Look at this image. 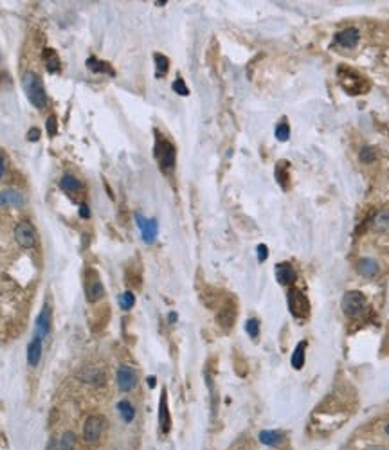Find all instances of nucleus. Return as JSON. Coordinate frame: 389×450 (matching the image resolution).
Here are the masks:
<instances>
[{"label": "nucleus", "mask_w": 389, "mask_h": 450, "mask_svg": "<svg viewBox=\"0 0 389 450\" xmlns=\"http://www.w3.org/2000/svg\"><path fill=\"white\" fill-rule=\"evenodd\" d=\"M22 85L27 99L33 103V106H36V108H45L47 106V92H45L44 83H42L38 74L26 72L22 76Z\"/></svg>", "instance_id": "f257e3e1"}, {"label": "nucleus", "mask_w": 389, "mask_h": 450, "mask_svg": "<svg viewBox=\"0 0 389 450\" xmlns=\"http://www.w3.org/2000/svg\"><path fill=\"white\" fill-rule=\"evenodd\" d=\"M155 133H157V137H155V148H153L155 159H157L162 171H171V169L175 168V161H177L175 146H173L168 139H164L159 132Z\"/></svg>", "instance_id": "f03ea898"}, {"label": "nucleus", "mask_w": 389, "mask_h": 450, "mask_svg": "<svg viewBox=\"0 0 389 450\" xmlns=\"http://www.w3.org/2000/svg\"><path fill=\"white\" fill-rule=\"evenodd\" d=\"M342 311H344L348 317H359L364 310H366V297H364L362 292L359 290H349L342 296L341 301Z\"/></svg>", "instance_id": "7ed1b4c3"}, {"label": "nucleus", "mask_w": 389, "mask_h": 450, "mask_svg": "<svg viewBox=\"0 0 389 450\" xmlns=\"http://www.w3.org/2000/svg\"><path fill=\"white\" fill-rule=\"evenodd\" d=\"M286 301H288V310H290V314L294 315L296 319H306V317H308V314H310V303H308V299H306V296L301 292V290L290 288Z\"/></svg>", "instance_id": "20e7f679"}, {"label": "nucleus", "mask_w": 389, "mask_h": 450, "mask_svg": "<svg viewBox=\"0 0 389 450\" xmlns=\"http://www.w3.org/2000/svg\"><path fill=\"white\" fill-rule=\"evenodd\" d=\"M105 432V418L103 416H88L83 425V439L90 445L98 443Z\"/></svg>", "instance_id": "39448f33"}, {"label": "nucleus", "mask_w": 389, "mask_h": 450, "mask_svg": "<svg viewBox=\"0 0 389 450\" xmlns=\"http://www.w3.org/2000/svg\"><path fill=\"white\" fill-rule=\"evenodd\" d=\"M105 296V286L101 279L94 274L92 270H87V278H85V297L88 303H98L103 299Z\"/></svg>", "instance_id": "423d86ee"}, {"label": "nucleus", "mask_w": 389, "mask_h": 450, "mask_svg": "<svg viewBox=\"0 0 389 450\" xmlns=\"http://www.w3.org/2000/svg\"><path fill=\"white\" fill-rule=\"evenodd\" d=\"M15 240L22 249H33L36 245V232L29 222H20L15 227Z\"/></svg>", "instance_id": "0eeeda50"}, {"label": "nucleus", "mask_w": 389, "mask_h": 450, "mask_svg": "<svg viewBox=\"0 0 389 450\" xmlns=\"http://www.w3.org/2000/svg\"><path fill=\"white\" fill-rule=\"evenodd\" d=\"M118 387L121 389L123 393H130L132 389L137 387V382H139V377H137V371L130 366H121L118 369Z\"/></svg>", "instance_id": "6e6552de"}, {"label": "nucleus", "mask_w": 389, "mask_h": 450, "mask_svg": "<svg viewBox=\"0 0 389 450\" xmlns=\"http://www.w3.org/2000/svg\"><path fill=\"white\" fill-rule=\"evenodd\" d=\"M51 328H52L51 306H49V304H44L40 315L36 317V324H34V337H38V339H42V341H44L45 337L51 333Z\"/></svg>", "instance_id": "1a4fd4ad"}, {"label": "nucleus", "mask_w": 389, "mask_h": 450, "mask_svg": "<svg viewBox=\"0 0 389 450\" xmlns=\"http://www.w3.org/2000/svg\"><path fill=\"white\" fill-rule=\"evenodd\" d=\"M135 222L141 229V236H143L144 243H153L157 238V220L155 218H144L141 212H135Z\"/></svg>", "instance_id": "9d476101"}, {"label": "nucleus", "mask_w": 389, "mask_h": 450, "mask_svg": "<svg viewBox=\"0 0 389 450\" xmlns=\"http://www.w3.org/2000/svg\"><path fill=\"white\" fill-rule=\"evenodd\" d=\"M77 380L85 382V384L90 385H103L105 380H107V375L101 367L98 366H87L77 373Z\"/></svg>", "instance_id": "9b49d317"}, {"label": "nucleus", "mask_w": 389, "mask_h": 450, "mask_svg": "<svg viewBox=\"0 0 389 450\" xmlns=\"http://www.w3.org/2000/svg\"><path fill=\"white\" fill-rule=\"evenodd\" d=\"M274 272H276V279H278L279 285L288 286L298 279V272L294 270V267H292L290 263H278L274 268Z\"/></svg>", "instance_id": "f8f14e48"}, {"label": "nucleus", "mask_w": 389, "mask_h": 450, "mask_svg": "<svg viewBox=\"0 0 389 450\" xmlns=\"http://www.w3.org/2000/svg\"><path fill=\"white\" fill-rule=\"evenodd\" d=\"M159 427H161L162 434H168L169 428H171V416H169L168 396H166V391H162L161 402H159Z\"/></svg>", "instance_id": "ddd939ff"}, {"label": "nucleus", "mask_w": 389, "mask_h": 450, "mask_svg": "<svg viewBox=\"0 0 389 450\" xmlns=\"http://www.w3.org/2000/svg\"><path fill=\"white\" fill-rule=\"evenodd\" d=\"M359 38H360L359 31H357L355 27H348V29H344V31H341V33L335 34L334 42L337 45H341V47L352 49V47H355V45L359 44Z\"/></svg>", "instance_id": "4468645a"}, {"label": "nucleus", "mask_w": 389, "mask_h": 450, "mask_svg": "<svg viewBox=\"0 0 389 450\" xmlns=\"http://www.w3.org/2000/svg\"><path fill=\"white\" fill-rule=\"evenodd\" d=\"M24 204V197L16 189L0 191V207H20Z\"/></svg>", "instance_id": "2eb2a0df"}, {"label": "nucleus", "mask_w": 389, "mask_h": 450, "mask_svg": "<svg viewBox=\"0 0 389 450\" xmlns=\"http://www.w3.org/2000/svg\"><path fill=\"white\" fill-rule=\"evenodd\" d=\"M42 360V339L33 337V341L27 346V362L31 367H36Z\"/></svg>", "instance_id": "dca6fc26"}, {"label": "nucleus", "mask_w": 389, "mask_h": 450, "mask_svg": "<svg viewBox=\"0 0 389 450\" xmlns=\"http://www.w3.org/2000/svg\"><path fill=\"white\" fill-rule=\"evenodd\" d=\"M87 69L90 70V72H94V74H107V76H114V74H115V70L112 69L107 62L94 58V56L87 60Z\"/></svg>", "instance_id": "f3484780"}, {"label": "nucleus", "mask_w": 389, "mask_h": 450, "mask_svg": "<svg viewBox=\"0 0 389 450\" xmlns=\"http://www.w3.org/2000/svg\"><path fill=\"white\" fill-rule=\"evenodd\" d=\"M357 270L359 274H362L364 278H373V276L378 274V263L371 258H362L357 265Z\"/></svg>", "instance_id": "a211bd4d"}, {"label": "nucleus", "mask_w": 389, "mask_h": 450, "mask_svg": "<svg viewBox=\"0 0 389 450\" xmlns=\"http://www.w3.org/2000/svg\"><path fill=\"white\" fill-rule=\"evenodd\" d=\"M44 60H45V69L51 74H56L62 70V63H60V58L52 49H45L44 51Z\"/></svg>", "instance_id": "6ab92c4d"}, {"label": "nucleus", "mask_w": 389, "mask_h": 450, "mask_svg": "<svg viewBox=\"0 0 389 450\" xmlns=\"http://www.w3.org/2000/svg\"><path fill=\"white\" fill-rule=\"evenodd\" d=\"M60 187H62L65 193H76V191H80L81 187H83V184H81L74 175L65 173V175L62 177V180H60Z\"/></svg>", "instance_id": "aec40b11"}, {"label": "nucleus", "mask_w": 389, "mask_h": 450, "mask_svg": "<svg viewBox=\"0 0 389 450\" xmlns=\"http://www.w3.org/2000/svg\"><path fill=\"white\" fill-rule=\"evenodd\" d=\"M118 410L119 414H121L123 421H126V423H132L133 418H135V407H133L132 402H128V400H121V402L118 403Z\"/></svg>", "instance_id": "412c9836"}, {"label": "nucleus", "mask_w": 389, "mask_h": 450, "mask_svg": "<svg viewBox=\"0 0 389 450\" xmlns=\"http://www.w3.org/2000/svg\"><path fill=\"white\" fill-rule=\"evenodd\" d=\"M258 438H260V441L263 443V445L274 446V445H278V443L283 439V434L279 431H261Z\"/></svg>", "instance_id": "4be33fe9"}, {"label": "nucleus", "mask_w": 389, "mask_h": 450, "mask_svg": "<svg viewBox=\"0 0 389 450\" xmlns=\"http://www.w3.org/2000/svg\"><path fill=\"white\" fill-rule=\"evenodd\" d=\"M305 348H306V342H299V344L296 346L294 353H292V359H290L294 369H301V367L305 366Z\"/></svg>", "instance_id": "5701e85b"}, {"label": "nucleus", "mask_w": 389, "mask_h": 450, "mask_svg": "<svg viewBox=\"0 0 389 450\" xmlns=\"http://www.w3.org/2000/svg\"><path fill=\"white\" fill-rule=\"evenodd\" d=\"M371 223H373V227L377 229V231H385V229H389V212L387 211L377 212V214L373 216V220H371Z\"/></svg>", "instance_id": "b1692460"}, {"label": "nucleus", "mask_w": 389, "mask_h": 450, "mask_svg": "<svg viewBox=\"0 0 389 450\" xmlns=\"http://www.w3.org/2000/svg\"><path fill=\"white\" fill-rule=\"evenodd\" d=\"M153 60H155V67H157V76L162 77L169 69V60L166 58L164 54H161V52H155Z\"/></svg>", "instance_id": "393cba45"}, {"label": "nucleus", "mask_w": 389, "mask_h": 450, "mask_svg": "<svg viewBox=\"0 0 389 450\" xmlns=\"http://www.w3.org/2000/svg\"><path fill=\"white\" fill-rule=\"evenodd\" d=\"M288 177V164H286V161H279V164L276 166V180L279 182V186L283 187V189H286V182L285 179Z\"/></svg>", "instance_id": "a878e982"}, {"label": "nucleus", "mask_w": 389, "mask_h": 450, "mask_svg": "<svg viewBox=\"0 0 389 450\" xmlns=\"http://www.w3.org/2000/svg\"><path fill=\"white\" fill-rule=\"evenodd\" d=\"M119 306L123 308V310H132L133 304H135V296H133V292H123L121 296H119Z\"/></svg>", "instance_id": "bb28decb"}, {"label": "nucleus", "mask_w": 389, "mask_h": 450, "mask_svg": "<svg viewBox=\"0 0 389 450\" xmlns=\"http://www.w3.org/2000/svg\"><path fill=\"white\" fill-rule=\"evenodd\" d=\"M76 446V436L74 432H65L60 439V450H74Z\"/></svg>", "instance_id": "cd10ccee"}, {"label": "nucleus", "mask_w": 389, "mask_h": 450, "mask_svg": "<svg viewBox=\"0 0 389 450\" xmlns=\"http://www.w3.org/2000/svg\"><path fill=\"white\" fill-rule=\"evenodd\" d=\"M245 331H247V335L252 339V341H256L258 335H260V321H258V319H254V317L249 319V321L245 322Z\"/></svg>", "instance_id": "c85d7f7f"}, {"label": "nucleus", "mask_w": 389, "mask_h": 450, "mask_svg": "<svg viewBox=\"0 0 389 450\" xmlns=\"http://www.w3.org/2000/svg\"><path fill=\"white\" fill-rule=\"evenodd\" d=\"M276 139L281 141V143H285V141L290 139V126L286 125V123H279L278 126H276Z\"/></svg>", "instance_id": "c756f323"}, {"label": "nucleus", "mask_w": 389, "mask_h": 450, "mask_svg": "<svg viewBox=\"0 0 389 450\" xmlns=\"http://www.w3.org/2000/svg\"><path fill=\"white\" fill-rule=\"evenodd\" d=\"M360 161L366 162V164H369V162H373L375 159H377V151L373 150L371 146H364L362 150H360Z\"/></svg>", "instance_id": "7c9ffc66"}, {"label": "nucleus", "mask_w": 389, "mask_h": 450, "mask_svg": "<svg viewBox=\"0 0 389 450\" xmlns=\"http://www.w3.org/2000/svg\"><path fill=\"white\" fill-rule=\"evenodd\" d=\"M171 87H173V90H175L179 95H187V94H189V90H187V87H186V83H184L182 77H177V80L173 81Z\"/></svg>", "instance_id": "2f4dec72"}, {"label": "nucleus", "mask_w": 389, "mask_h": 450, "mask_svg": "<svg viewBox=\"0 0 389 450\" xmlns=\"http://www.w3.org/2000/svg\"><path fill=\"white\" fill-rule=\"evenodd\" d=\"M56 132H58V119H56V115H49L47 118V133L49 135H56Z\"/></svg>", "instance_id": "473e14b6"}, {"label": "nucleus", "mask_w": 389, "mask_h": 450, "mask_svg": "<svg viewBox=\"0 0 389 450\" xmlns=\"http://www.w3.org/2000/svg\"><path fill=\"white\" fill-rule=\"evenodd\" d=\"M256 254H258V261H260V263H263V261L268 258V249H267V245H258Z\"/></svg>", "instance_id": "72a5a7b5"}, {"label": "nucleus", "mask_w": 389, "mask_h": 450, "mask_svg": "<svg viewBox=\"0 0 389 450\" xmlns=\"http://www.w3.org/2000/svg\"><path fill=\"white\" fill-rule=\"evenodd\" d=\"M27 139L33 141V143H36V141L40 139V130H38V128H31L29 133H27Z\"/></svg>", "instance_id": "f704fd0d"}, {"label": "nucleus", "mask_w": 389, "mask_h": 450, "mask_svg": "<svg viewBox=\"0 0 389 450\" xmlns=\"http://www.w3.org/2000/svg\"><path fill=\"white\" fill-rule=\"evenodd\" d=\"M80 216L81 218H90V209H88V205L87 204H81L80 205Z\"/></svg>", "instance_id": "c9c22d12"}, {"label": "nucleus", "mask_w": 389, "mask_h": 450, "mask_svg": "<svg viewBox=\"0 0 389 450\" xmlns=\"http://www.w3.org/2000/svg\"><path fill=\"white\" fill-rule=\"evenodd\" d=\"M47 450H60V441H56L54 438H51V439H49Z\"/></svg>", "instance_id": "e433bc0d"}, {"label": "nucleus", "mask_w": 389, "mask_h": 450, "mask_svg": "<svg viewBox=\"0 0 389 450\" xmlns=\"http://www.w3.org/2000/svg\"><path fill=\"white\" fill-rule=\"evenodd\" d=\"M177 319H179V315H177L175 311H169V314H168V321L171 322V324H175Z\"/></svg>", "instance_id": "4c0bfd02"}, {"label": "nucleus", "mask_w": 389, "mask_h": 450, "mask_svg": "<svg viewBox=\"0 0 389 450\" xmlns=\"http://www.w3.org/2000/svg\"><path fill=\"white\" fill-rule=\"evenodd\" d=\"M155 384H157V380H155V377H148V385H150L151 389L155 387Z\"/></svg>", "instance_id": "58836bf2"}, {"label": "nucleus", "mask_w": 389, "mask_h": 450, "mask_svg": "<svg viewBox=\"0 0 389 450\" xmlns=\"http://www.w3.org/2000/svg\"><path fill=\"white\" fill-rule=\"evenodd\" d=\"M4 169H6V164H4V159L0 157V177L4 175Z\"/></svg>", "instance_id": "ea45409f"}, {"label": "nucleus", "mask_w": 389, "mask_h": 450, "mask_svg": "<svg viewBox=\"0 0 389 450\" xmlns=\"http://www.w3.org/2000/svg\"><path fill=\"white\" fill-rule=\"evenodd\" d=\"M366 450H385L384 446H367Z\"/></svg>", "instance_id": "a19ab883"}, {"label": "nucleus", "mask_w": 389, "mask_h": 450, "mask_svg": "<svg viewBox=\"0 0 389 450\" xmlns=\"http://www.w3.org/2000/svg\"><path fill=\"white\" fill-rule=\"evenodd\" d=\"M385 434H387V436H389V423H387V425H385Z\"/></svg>", "instance_id": "79ce46f5"}]
</instances>
